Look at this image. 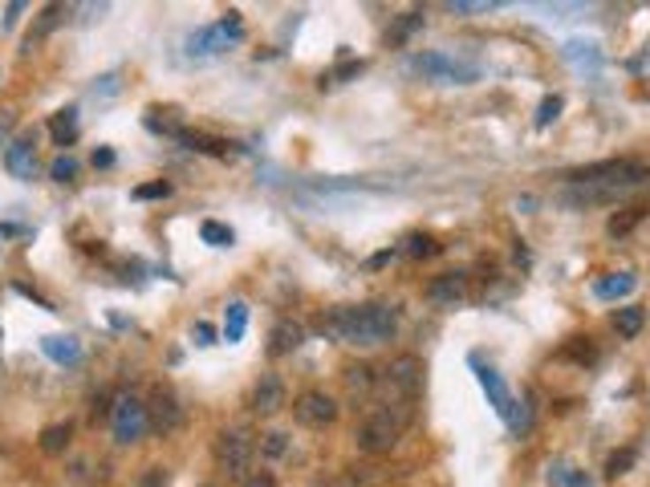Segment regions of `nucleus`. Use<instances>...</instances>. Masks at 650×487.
<instances>
[{
	"mask_svg": "<svg viewBox=\"0 0 650 487\" xmlns=\"http://www.w3.org/2000/svg\"><path fill=\"white\" fill-rule=\"evenodd\" d=\"M354 73H362V61H346V65H341L330 81H346V78H354Z\"/></svg>",
	"mask_w": 650,
	"mask_h": 487,
	"instance_id": "f704fd0d",
	"label": "nucleus"
},
{
	"mask_svg": "<svg viewBox=\"0 0 650 487\" xmlns=\"http://www.w3.org/2000/svg\"><path fill=\"white\" fill-rule=\"evenodd\" d=\"M374 386H379V374H374V369L366 366V361H358V366L346 369V390H350L354 398L374 394Z\"/></svg>",
	"mask_w": 650,
	"mask_h": 487,
	"instance_id": "2eb2a0df",
	"label": "nucleus"
},
{
	"mask_svg": "<svg viewBox=\"0 0 650 487\" xmlns=\"http://www.w3.org/2000/svg\"><path fill=\"white\" fill-rule=\"evenodd\" d=\"M427 301L440 308H455L468 301V272H440L427 285Z\"/></svg>",
	"mask_w": 650,
	"mask_h": 487,
	"instance_id": "9b49d317",
	"label": "nucleus"
},
{
	"mask_svg": "<svg viewBox=\"0 0 650 487\" xmlns=\"http://www.w3.org/2000/svg\"><path fill=\"white\" fill-rule=\"evenodd\" d=\"M130 195H134V199H167V195H171V183H167V179H159V183H142V187H134Z\"/></svg>",
	"mask_w": 650,
	"mask_h": 487,
	"instance_id": "2f4dec72",
	"label": "nucleus"
},
{
	"mask_svg": "<svg viewBox=\"0 0 650 487\" xmlns=\"http://www.w3.org/2000/svg\"><path fill=\"white\" fill-rule=\"evenodd\" d=\"M9 130H12V114H0V147L9 139Z\"/></svg>",
	"mask_w": 650,
	"mask_h": 487,
	"instance_id": "4c0bfd02",
	"label": "nucleus"
},
{
	"mask_svg": "<svg viewBox=\"0 0 650 487\" xmlns=\"http://www.w3.org/2000/svg\"><path fill=\"white\" fill-rule=\"evenodd\" d=\"M634 285H639V280H634L631 272H614V277L598 280V285H593V293H598L601 301H618V297H626V293H631Z\"/></svg>",
	"mask_w": 650,
	"mask_h": 487,
	"instance_id": "aec40b11",
	"label": "nucleus"
},
{
	"mask_svg": "<svg viewBox=\"0 0 650 487\" xmlns=\"http://www.w3.org/2000/svg\"><path fill=\"white\" fill-rule=\"evenodd\" d=\"M4 167H9L12 179H33L37 175V134H20L4 147Z\"/></svg>",
	"mask_w": 650,
	"mask_h": 487,
	"instance_id": "9d476101",
	"label": "nucleus"
},
{
	"mask_svg": "<svg viewBox=\"0 0 650 487\" xmlns=\"http://www.w3.org/2000/svg\"><path fill=\"white\" fill-rule=\"evenodd\" d=\"M134 487H171V471L167 468H147Z\"/></svg>",
	"mask_w": 650,
	"mask_h": 487,
	"instance_id": "7c9ffc66",
	"label": "nucleus"
},
{
	"mask_svg": "<svg viewBox=\"0 0 650 487\" xmlns=\"http://www.w3.org/2000/svg\"><path fill=\"white\" fill-rule=\"evenodd\" d=\"M557 114H561V98H557V94H553V98H545V102H540V106H537V126L545 130L553 118H557Z\"/></svg>",
	"mask_w": 650,
	"mask_h": 487,
	"instance_id": "473e14b6",
	"label": "nucleus"
},
{
	"mask_svg": "<svg viewBox=\"0 0 650 487\" xmlns=\"http://www.w3.org/2000/svg\"><path fill=\"white\" fill-rule=\"evenodd\" d=\"M147 418H150V427L159 430V435H171V430H180L183 427V407H180V398L167 394V390H159L155 394V402L147 407Z\"/></svg>",
	"mask_w": 650,
	"mask_h": 487,
	"instance_id": "f8f14e48",
	"label": "nucleus"
},
{
	"mask_svg": "<svg viewBox=\"0 0 650 487\" xmlns=\"http://www.w3.org/2000/svg\"><path fill=\"white\" fill-rule=\"evenodd\" d=\"M285 407V382L277 374H260L256 390H252V410L256 415H277Z\"/></svg>",
	"mask_w": 650,
	"mask_h": 487,
	"instance_id": "ddd939ff",
	"label": "nucleus"
},
{
	"mask_svg": "<svg viewBox=\"0 0 650 487\" xmlns=\"http://www.w3.org/2000/svg\"><path fill=\"white\" fill-rule=\"evenodd\" d=\"M260 451H264L269 459H280L285 451H289V435H285V430H272V435L260 438Z\"/></svg>",
	"mask_w": 650,
	"mask_h": 487,
	"instance_id": "cd10ccee",
	"label": "nucleus"
},
{
	"mask_svg": "<svg viewBox=\"0 0 650 487\" xmlns=\"http://www.w3.org/2000/svg\"><path fill=\"white\" fill-rule=\"evenodd\" d=\"M50 179L53 183H73L78 179V159H73V155H57V159L50 163Z\"/></svg>",
	"mask_w": 650,
	"mask_h": 487,
	"instance_id": "393cba45",
	"label": "nucleus"
},
{
	"mask_svg": "<svg viewBox=\"0 0 650 487\" xmlns=\"http://www.w3.org/2000/svg\"><path fill=\"white\" fill-rule=\"evenodd\" d=\"M631 463H634V451L631 447H626V451H614L610 463H606V476H610V479L626 476V471H631Z\"/></svg>",
	"mask_w": 650,
	"mask_h": 487,
	"instance_id": "c85d7f7f",
	"label": "nucleus"
},
{
	"mask_svg": "<svg viewBox=\"0 0 650 487\" xmlns=\"http://www.w3.org/2000/svg\"><path fill=\"white\" fill-rule=\"evenodd\" d=\"M70 438H73V427H70V422H53V427L41 430L37 443H41V451H45V455H65Z\"/></svg>",
	"mask_w": 650,
	"mask_h": 487,
	"instance_id": "dca6fc26",
	"label": "nucleus"
},
{
	"mask_svg": "<svg viewBox=\"0 0 650 487\" xmlns=\"http://www.w3.org/2000/svg\"><path fill=\"white\" fill-rule=\"evenodd\" d=\"M549 483L553 487H590V479L581 476V471H570V468H549Z\"/></svg>",
	"mask_w": 650,
	"mask_h": 487,
	"instance_id": "bb28decb",
	"label": "nucleus"
},
{
	"mask_svg": "<svg viewBox=\"0 0 650 487\" xmlns=\"http://www.w3.org/2000/svg\"><path fill=\"white\" fill-rule=\"evenodd\" d=\"M41 349H45L53 361H61V366H73V361L81 358V346L73 338H45L41 341Z\"/></svg>",
	"mask_w": 650,
	"mask_h": 487,
	"instance_id": "6ab92c4d",
	"label": "nucleus"
},
{
	"mask_svg": "<svg viewBox=\"0 0 650 487\" xmlns=\"http://www.w3.org/2000/svg\"><path fill=\"white\" fill-rule=\"evenodd\" d=\"M241 37H244L241 17L228 12V17L216 20V25H203V29L191 33L187 37V57H216V53H224L228 45H236Z\"/></svg>",
	"mask_w": 650,
	"mask_h": 487,
	"instance_id": "39448f33",
	"label": "nucleus"
},
{
	"mask_svg": "<svg viewBox=\"0 0 650 487\" xmlns=\"http://www.w3.org/2000/svg\"><path fill=\"white\" fill-rule=\"evenodd\" d=\"M200 240H203V244H211V248H228V244H232V228H228V224H220V219H203V224H200Z\"/></svg>",
	"mask_w": 650,
	"mask_h": 487,
	"instance_id": "b1692460",
	"label": "nucleus"
},
{
	"mask_svg": "<svg viewBox=\"0 0 650 487\" xmlns=\"http://www.w3.org/2000/svg\"><path fill=\"white\" fill-rule=\"evenodd\" d=\"M410 65H415L423 78L451 81V86H468V81L480 78V65H471V61H455V57H447V53H419Z\"/></svg>",
	"mask_w": 650,
	"mask_h": 487,
	"instance_id": "0eeeda50",
	"label": "nucleus"
},
{
	"mask_svg": "<svg viewBox=\"0 0 650 487\" xmlns=\"http://www.w3.org/2000/svg\"><path fill=\"white\" fill-rule=\"evenodd\" d=\"M195 338H200V346H211V341H216V329H211L208 321H200V325H195Z\"/></svg>",
	"mask_w": 650,
	"mask_h": 487,
	"instance_id": "c9c22d12",
	"label": "nucleus"
},
{
	"mask_svg": "<svg viewBox=\"0 0 650 487\" xmlns=\"http://www.w3.org/2000/svg\"><path fill=\"white\" fill-rule=\"evenodd\" d=\"M50 130H53V142H57V147H70V142L78 139V110H61Z\"/></svg>",
	"mask_w": 650,
	"mask_h": 487,
	"instance_id": "4be33fe9",
	"label": "nucleus"
},
{
	"mask_svg": "<svg viewBox=\"0 0 650 487\" xmlns=\"http://www.w3.org/2000/svg\"><path fill=\"white\" fill-rule=\"evenodd\" d=\"M90 471H94V463H90V459H73L70 479H73V483H78V487H90V479H94Z\"/></svg>",
	"mask_w": 650,
	"mask_h": 487,
	"instance_id": "72a5a7b5",
	"label": "nucleus"
},
{
	"mask_svg": "<svg viewBox=\"0 0 650 487\" xmlns=\"http://www.w3.org/2000/svg\"><path fill=\"white\" fill-rule=\"evenodd\" d=\"M244 329H249V305H244V301H232L228 313H224V338H228V341H241Z\"/></svg>",
	"mask_w": 650,
	"mask_h": 487,
	"instance_id": "412c9836",
	"label": "nucleus"
},
{
	"mask_svg": "<svg viewBox=\"0 0 650 487\" xmlns=\"http://www.w3.org/2000/svg\"><path fill=\"white\" fill-rule=\"evenodd\" d=\"M402 256H435V252H440V244H435V236H427V232H410L407 240H402Z\"/></svg>",
	"mask_w": 650,
	"mask_h": 487,
	"instance_id": "5701e85b",
	"label": "nucleus"
},
{
	"mask_svg": "<svg viewBox=\"0 0 650 487\" xmlns=\"http://www.w3.org/2000/svg\"><path fill=\"white\" fill-rule=\"evenodd\" d=\"M415 29H423V12H407V17L394 25V33H390V41H407Z\"/></svg>",
	"mask_w": 650,
	"mask_h": 487,
	"instance_id": "c756f323",
	"label": "nucleus"
},
{
	"mask_svg": "<svg viewBox=\"0 0 650 487\" xmlns=\"http://www.w3.org/2000/svg\"><path fill=\"white\" fill-rule=\"evenodd\" d=\"M111 163H114L111 150H98V155H94V167H111Z\"/></svg>",
	"mask_w": 650,
	"mask_h": 487,
	"instance_id": "ea45409f",
	"label": "nucleus"
},
{
	"mask_svg": "<svg viewBox=\"0 0 650 487\" xmlns=\"http://www.w3.org/2000/svg\"><path fill=\"white\" fill-rule=\"evenodd\" d=\"M180 139L187 142L191 150H203V155H224V150H228L224 139H208V134H180Z\"/></svg>",
	"mask_w": 650,
	"mask_h": 487,
	"instance_id": "a878e982",
	"label": "nucleus"
},
{
	"mask_svg": "<svg viewBox=\"0 0 650 487\" xmlns=\"http://www.w3.org/2000/svg\"><path fill=\"white\" fill-rule=\"evenodd\" d=\"M642 325H646V313H642L639 305H626V308H618L614 313V329H618V338H639L642 333Z\"/></svg>",
	"mask_w": 650,
	"mask_h": 487,
	"instance_id": "a211bd4d",
	"label": "nucleus"
},
{
	"mask_svg": "<svg viewBox=\"0 0 650 487\" xmlns=\"http://www.w3.org/2000/svg\"><path fill=\"white\" fill-rule=\"evenodd\" d=\"M293 418H297L301 427L321 430L338 418V402H333L325 390H305V394H297V402H293Z\"/></svg>",
	"mask_w": 650,
	"mask_h": 487,
	"instance_id": "1a4fd4ad",
	"label": "nucleus"
},
{
	"mask_svg": "<svg viewBox=\"0 0 650 487\" xmlns=\"http://www.w3.org/2000/svg\"><path fill=\"white\" fill-rule=\"evenodd\" d=\"M642 183H650V167L639 159H622V167L614 171L610 179L601 183H570L561 203H570V208H598V203H618L622 195H631L639 191Z\"/></svg>",
	"mask_w": 650,
	"mask_h": 487,
	"instance_id": "f03ea898",
	"label": "nucleus"
},
{
	"mask_svg": "<svg viewBox=\"0 0 650 487\" xmlns=\"http://www.w3.org/2000/svg\"><path fill=\"white\" fill-rule=\"evenodd\" d=\"M244 487H272V476H252Z\"/></svg>",
	"mask_w": 650,
	"mask_h": 487,
	"instance_id": "a19ab883",
	"label": "nucleus"
},
{
	"mask_svg": "<svg viewBox=\"0 0 650 487\" xmlns=\"http://www.w3.org/2000/svg\"><path fill=\"white\" fill-rule=\"evenodd\" d=\"M394 256H399V252H379V256L371 260V269H382V264H390V260H394Z\"/></svg>",
	"mask_w": 650,
	"mask_h": 487,
	"instance_id": "58836bf2",
	"label": "nucleus"
},
{
	"mask_svg": "<svg viewBox=\"0 0 650 487\" xmlns=\"http://www.w3.org/2000/svg\"><path fill=\"white\" fill-rule=\"evenodd\" d=\"M407 422H410V407H386V402H382V407L371 410L366 422L358 427V451H366V455H386V451H394L402 430H407Z\"/></svg>",
	"mask_w": 650,
	"mask_h": 487,
	"instance_id": "7ed1b4c3",
	"label": "nucleus"
},
{
	"mask_svg": "<svg viewBox=\"0 0 650 487\" xmlns=\"http://www.w3.org/2000/svg\"><path fill=\"white\" fill-rule=\"evenodd\" d=\"M379 386H382V394H386V407H415V398H419V390H423V361L415 358V354L394 358L379 374Z\"/></svg>",
	"mask_w": 650,
	"mask_h": 487,
	"instance_id": "20e7f679",
	"label": "nucleus"
},
{
	"mask_svg": "<svg viewBox=\"0 0 650 487\" xmlns=\"http://www.w3.org/2000/svg\"><path fill=\"white\" fill-rule=\"evenodd\" d=\"M111 427H114V443H122V447L139 443V438L147 435V427H150L147 407H142V402H139L134 394L114 398V407H111Z\"/></svg>",
	"mask_w": 650,
	"mask_h": 487,
	"instance_id": "423d86ee",
	"label": "nucleus"
},
{
	"mask_svg": "<svg viewBox=\"0 0 650 487\" xmlns=\"http://www.w3.org/2000/svg\"><path fill=\"white\" fill-rule=\"evenodd\" d=\"M252 455H256V438H252L249 430H224L220 443H216V459H220V468L228 471L232 479L249 476Z\"/></svg>",
	"mask_w": 650,
	"mask_h": 487,
	"instance_id": "6e6552de",
	"label": "nucleus"
},
{
	"mask_svg": "<svg viewBox=\"0 0 650 487\" xmlns=\"http://www.w3.org/2000/svg\"><path fill=\"white\" fill-rule=\"evenodd\" d=\"M301 341H305V329H301L297 321L280 317L277 325H272V333H269V354L272 358H285V354H293Z\"/></svg>",
	"mask_w": 650,
	"mask_h": 487,
	"instance_id": "4468645a",
	"label": "nucleus"
},
{
	"mask_svg": "<svg viewBox=\"0 0 650 487\" xmlns=\"http://www.w3.org/2000/svg\"><path fill=\"white\" fill-rule=\"evenodd\" d=\"M642 219H646V203H631V208H622L618 216L610 219V228H606V232H610L614 240H622V236H631Z\"/></svg>",
	"mask_w": 650,
	"mask_h": 487,
	"instance_id": "f3484780",
	"label": "nucleus"
},
{
	"mask_svg": "<svg viewBox=\"0 0 650 487\" xmlns=\"http://www.w3.org/2000/svg\"><path fill=\"white\" fill-rule=\"evenodd\" d=\"M321 487H338V483H321Z\"/></svg>",
	"mask_w": 650,
	"mask_h": 487,
	"instance_id": "79ce46f5",
	"label": "nucleus"
},
{
	"mask_svg": "<svg viewBox=\"0 0 650 487\" xmlns=\"http://www.w3.org/2000/svg\"><path fill=\"white\" fill-rule=\"evenodd\" d=\"M20 12H25V4H9V9H4V29H12V25H17Z\"/></svg>",
	"mask_w": 650,
	"mask_h": 487,
	"instance_id": "e433bc0d",
	"label": "nucleus"
},
{
	"mask_svg": "<svg viewBox=\"0 0 650 487\" xmlns=\"http://www.w3.org/2000/svg\"><path fill=\"white\" fill-rule=\"evenodd\" d=\"M317 333L341 346H382L399 333V313L394 305L366 301V305H338L317 321Z\"/></svg>",
	"mask_w": 650,
	"mask_h": 487,
	"instance_id": "f257e3e1",
	"label": "nucleus"
}]
</instances>
